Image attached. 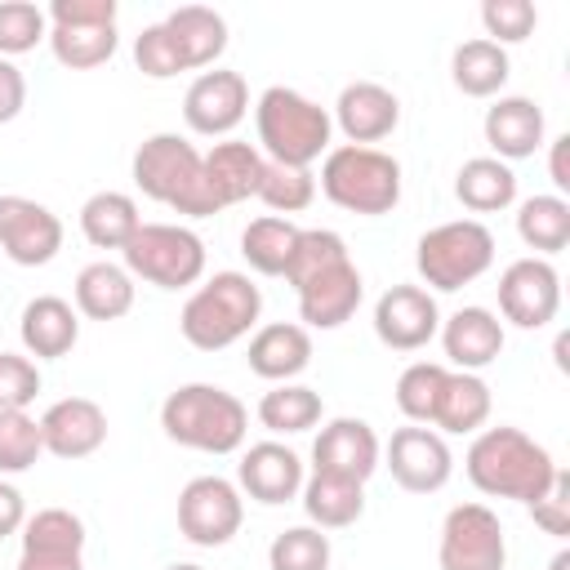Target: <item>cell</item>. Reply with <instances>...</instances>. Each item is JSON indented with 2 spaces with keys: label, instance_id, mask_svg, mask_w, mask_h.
Returning <instances> with one entry per match:
<instances>
[{
  "label": "cell",
  "instance_id": "cell-36",
  "mask_svg": "<svg viewBox=\"0 0 570 570\" xmlns=\"http://www.w3.org/2000/svg\"><path fill=\"white\" fill-rule=\"evenodd\" d=\"M325 414V401L316 387L307 383H276L272 392L258 396V423L276 436H298V432H312Z\"/></svg>",
  "mask_w": 570,
  "mask_h": 570
},
{
  "label": "cell",
  "instance_id": "cell-41",
  "mask_svg": "<svg viewBox=\"0 0 570 570\" xmlns=\"http://www.w3.org/2000/svg\"><path fill=\"white\" fill-rule=\"evenodd\" d=\"M40 454H45L40 419L27 410H4L0 414V476H18V472L36 468Z\"/></svg>",
  "mask_w": 570,
  "mask_h": 570
},
{
  "label": "cell",
  "instance_id": "cell-19",
  "mask_svg": "<svg viewBox=\"0 0 570 570\" xmlns=\"http://www.w3.org/2000/svg\"><path fill=\"white\" fill-rule=\"evenodd\" d=\"M18 534V570H85V521L71 508H40Z\"/></svg>",
  "mask_w": 570,
  "mask_h": 570
},
{
  "label": "cell",
  "instance_id": "cell-31",
  "mask_svg": "<svg viewBox=\"0 0 570 570\" xmlns=\"http://www.w3.org/2000/svg\"><path fill=\"white\" fill-rule=\"evenodd\" d=\"M298 499H303L307 525H316V530H343V525H356L361 512H365V485H361V481H347V476L312 472V476L303 481Z\"/></svg>",
  "mask_w": 570,
  "mask_h": 570
},
{
  "label": "cell",
  "instance_id": "cell-3",
  "mask_svg": "<svg viewBox=\"0 0 570 570\" xmlns=\"http://www.w3.org/2000/svg\"><path fill=\"white\" fill-rule=\"evenodd\" d=\"M160 428L183 450L236 454L249 436V410L218 383H183L160 401Z\"/></svg>",
  "mask_w": 570,
  "mask_h": 570
},
{
  "label": "cell",
  "instance_id": "cell-1",
  "mask_svg": "<svg viewBox=\"0 0 570 570\" xmlns=\"http://www.w3.org/2000/svg\"><path fill=\"white\" fill-rule=\"evenodd\" d=\"M463 472L481 494L517 499L530 508L534 499L548 494V485L557 476V459L530 432L499 423V428H481L472 436V445L463 454Z\"/></svg>",
  "mask_w": 570,
  "mask_h": 570
},
{
  "label": "cell",
  "instance_id": "cell-27",
  "mask_svg": "<svg viewBox=\"0 0 570 570\" xmlns=\"http://www.w3.org/2000/svg\"><path fill=\"white\" fill-rule=\"evenodd\" d=\"M263 165H267V156H263L254 142H240V138L214 142V147L205 151V178H209L214 200L227 209V205H240V200L258 196Z\"/></svg>",
  "mask_w": 570,
  "mask_h": 570
},
{
  "label": "cell",
  "instance_id": "cell-34",
  "mask_svg": "<svg viewBox=\"0 0 570 570\" xmlns=\"http://www.w3.org/2000/svg\"><path fill=\"white\" fill-rule=\"evenodd\" d=\"M454 196L472 214H499L517 200V174L494 156H472L454 174Z\"/></svg>",
  "mask_w": 570,
  "mask_h": 570
},
{
  "label": "cell",
  "instance_id": "cell-13",
  "mask_svg": "<svg viewBox=\"0 0 570 570\" xmlns=\"http://www.w3.org/2000/svg\"><path fill=\"white\" fill-rule=\"evenodd\" d=\"M499 312L517 330H543L561 312V276L548 258H512L499 272Z\"/></svg>",
  "mask_w": 570,
  "mask_h": 570
},
{
  "label": "cell",
  "instance_id": "cell-15",
  "mask_svg": "<svg viewBox=\"0 0 570 570\" xmlns=\"http://www.w3.org/2000/svg\"><path fill=\"white\" fill-rule=\"evenodd\" d=\"M62 249V218L31 196H0V254L18 267H45Z\"/></svg>",
  "mask_w": 570,
  "mask_h": 570
},
{
  "label": "cell",
  "instance_id": "cell-39",
  "mask_svg": "<svg viewBox=\"0 0 570 570\" xmlns=\"http://www.w3.org/2000/svg\"><path fill=\"white\" fill-rule=\"evenodd\" d=\"M445 365L436 361H414L401 370L396 379V410L419 423V428H432V414H436V396H441V383H445Z\"/></svg>",
  "mask_w": 570,
  "mask_h": 570
},
{
  "label": "cell",
  "instance_id": "cell-18",
  "mask_svg": "<svg viewBox=\"0 0 570 570\" xmlns=\"http://www.w3.org/2000/svg\"><path fill=\"white\" fill-rule=\"evenodd\" d=\"M383 463V441L379 432L365 423V419H330L316 441H312V472H325V476H347V481H370Z\"/></svg>",
  "mask_w": 570,
  "mask_h": 570
},
{
  "label": "cell",
  "instance_id": "cell-11",
  "mask_svg": "<svg viewBox=\"0 0 570 570\" xmlns=\"http://www.w3.org/2000/svg\"><path fill=\"white\" fill-rule=\"evenodd\" d=\"M245 525V494L227 476H191L178 494V534L196 548H223Z\"/></svg>",
  "mask_w": 570,
  "mask_h": 570
},
{
  "label": "cell",
  "instance_id": "cell-7",
  "mask_svg": "<svg viewBox=\"0 0 570 570\" xmlns=\"http://www.w3.org/2000/svg\"><path fill=\"white\" fill-rule=\"evenodd\" d=\"M419 281L432 294H454L494 267V232L481 218H450L419 236L414 245Z\"/></svg>",
  "mask_w": 570,
  "mask_h": 570
},
{
  "label": "cell",
  "instance_id": "cell-43",
  "mask_svg": "<svg viewBox=\"0 0 570 570\" xmlns=\"http://www.w3.org/2000/svg\"><path fill=\"white\" fill-rule=\"evenodd\" d=\"M481 27H485V40L508 49V45L530 40V31L539 27V9L530 0H485L481 4Z\"/></svg>",
  "mask_w": 570,
  "mask_h": 570
},
{
  "label": "cell",
  "instance_id": "cell-48",
  "mask_svg": "<svg viewBox=\"0 0 570 570\" xmlns=\"http://www.w3.org/2000/svg\"><path fill=\"white\" fill-rule=\"evenodd\" d=\"M22 525H27V499H22V490L13 481L0 476V539L18 534Z\"/></svg>",
  "mask_w": 570,
  "mask_h": 570
},
{
  "label": "cell",
  "instance_id": "cell-10",
  "mask_svg": "<svg viewBox=\"0 0 570 570\" xmlns=\"http://www.w3.org/2000/svg\"><path fill=\"white\" fill-rule=\"evenodd\" d=\"M441 570H503L508 566V534L490 503H454L441 521L436 543Z\"/></svg>",
  "mask_w": 570,
  "mask_h": 570
},
{
  "label": "cell",
  "instance_id": "cell-47",
  "mask_svg": "<svg viewBox=\"0 0 570 570\" xmlns=\"http://www.w3.org/2000/svg\"><path fill=\"white\" fill-rule=\"evenodd\" d=\"M27 107V76L18 71V62L0 58V125L18 120Z\"/></svg>",
  "mask_w": 570,
  "mask_h": 570
},
{
  "label": "cell",
  "instance_id": "cell-20",
  "mask_svg": "<svg viewBox=\"0 0 570 570\" xmlns=\"http://www.w3.org/2000/svg\"><path fill=\"white\" fill-rule=\"evenodd\" d=\"M303 481H307L303 459L281 441H254L236 463V490L263 508H281L289 499H298Z\"/></svg>",
  "mask_w": 570,
  "mask_h": 570
},
{
  "label": "cell",
  "instance_id": "cell-2",
  "mask_svg": "<svg viewBox=\"0 0 570 570\" xmlns=\"http://www.w3.org/2000/svg\"><path fill=\"white\" fill-rule=\"evenodd\" d=\"M129 169H134V187L147 200L169 205L174 214H187V218L223 214V205L214 200L209 178H205V151H196V142H187L183 134L142 138Z\"/></svg>",
  "mask_w": 570,
  "mask_h": 570
},
{
  "label": "cell",
  "instance_id": "cell-21",
  "mask_svg": "<svg viewBox=\"0 0 570 570\" xmlns=\"http://www.w3.org/2000/svg\"><path fill=\"white\" fill-rule=\"evenodd\" d=\"M330 120L334 129H343L352 147H370V142H383L401 125V98L379 80H352L338 89Z\"/></svg>",
  "mask_w": 570,
  "mask_h": 570
},
{
  "label": "cell",
  "instance_id": "cell-32",
  "mask_svg": "<svg viewBox=\"0 0 570 570\" xmlns=\"http://www.w3.org/2000/svg\"><path fill=\"white\" fill-rule=\"evenodd\" d=\"M512 76V58L503 45L476 36V40H463L454 53H450V80L459 94L468 98H494Z\"/></svg>",
  "mask_w": 570,
  "mask_h": 570
},
{
  "label": "cell",
  "instance_id": "cell-22",
  "mask_svg": "<svg viewBox=\"0 0 570 570\" xmlns=\"http://www.w3.org/2000/svg\"><path fill=\"white\" fill-rule=\"evenodd\" d=\"M481 134L494 151V160L512 165V160H525L534 156L543 142H548V120H543V107L525 94H503L485 107V120H481Z\"/></svg>",
  "mask_w": 570,
  "mask_h": 570
},
{
  "label": "cell",
  "instance_id": "cell-24",
  "mask_svg": "<svg viewBox=\"0 0 570 570\" xmlns=\"http://www.w3.org/2000/svg\"><path fill=\"white\" fill-rule=\"evenodd\" d=\"M441 347H445V356H450V365L454 370H468V374H481L485 365H494L499 361V352H503V321L490 312V307H459V312H450L445 321H441Z\"/></svg>",
  "mask_w": 570,
  "mask_h": 570
},
{
  "label": "cell",
  "instance_id": "cell-26",
  "mask_svg": "<svg viewBox=\"0 0 570 570\" xmlns=\"http://www.w3.org/2000/svg\"><path fill=\"white\" fill-rule=\"evenodd\" d=\"M249 370L267 383H294L307 365H312V330L294 325V321H272L258 325L249 334V352H245Z\"/></svg>",
  "mask_w": 570,
  "mask_h": 570
},
{
  "label": "cell",
  "instance_id": "cell-45",
  "mask_svg": "<svg viewBox=\"0 0 570 570\" xmlns=\"http://www.w3.org/2000/svg\"><path fill=\"white\" fill-rule=\"evenodd\" d=\"M40 396V370L22 352H0V414L27 410Z\"/></svg>",
  "mask_w": 570,
  "mask_h": 570
},
{
  "label": "cell",
  "instance_id": "cell-28",
  "mask_svg": "<svg viewBox=\"0 0 570 570\" xmlns=\"http://www.w3.org/2000/svg\"><path fill=\"white\" fill-rule=\"evenodd\" d=\"M71 298H76V312L89 316V321H120V316L134 312L138 285L125 272V263L98 258V263H85L80 267V276L71 285Z\"/></svg>",
  "mask_w": 570,
  "mask_h": 570
},
{
  "label": "cell",
  "instance_id": "cell-4",
  "mask_svg": "<svg viewBox=\"0 0 570 570\" xmlns=\"http://www.w3.org/2000/svg\"><path fill=\"white\" fill-rule=\"evenodd\" d=\"M258 316H263V289L245 272H214L187 294L178 312V330L196 352H223L240 343L249 330H258Z\"/></svg>",
  "mask_w": 570,
  "mask_h": 570
},
{
  "label": "cell",
  "instance_id": "cell-25",
  "mask_svg": "<svg viewBox=\"0 0 570 570\" xmlns=\"http://www.w3.org/2000/svg\"><path fill=\"white\" fill-rule=\"evenodd\" d=\"M18 338L27 356L58 361L80 343V312L58 294H36L18 316Z\"/></svg>",
  "mask_w": 570,
  "mask_h": 570
},
{
  "label": "cell",
  "instance_id": "cell-23",
  "mask_svg": "<svg viewBox=\"0 0 570 570\" xmlns=\"http://www.w3.org/2000/svg\"><path fill=\"white\" fill-rule=\"evenodd\" d=\"M40 436L53 459H89L107 441V410L89 396H62L40 414Z\"/></svg>",
  "mask_w": 570,
  "mask_h": 570
},
{
  "label": "cell",
  "instance_id": "cell-42",
  "mask_svg": "<svg viewBox=\"0 0 570 570\" xmlns=\"http://www.w3.org/2000/svg\"><path fill=\"white\" fill-rule=\"evenodd\" d=\"M40 40H49V18L31 0H0V58L31 53Z\"/></svg>",
  "mask_w": 570,
  "mask_h": 570
},
{
  "label": "cell",
  "instance_id": "cell-49",
  "mask_svg": "<svg viewBox=\"0 0 570 570\" xmlns=\"http://www.w3.org/2000/svg\"><path fill=\"white\" fill-rule=\"evenodd\" d=\"M543 147H548V178H552V187L561 196V191H570V134H557Z\"/></svg>",
  "mask_w": 570,
  "mask_h": 570
},
{
  "label": "cell",
  "instance_id": "cell-8",
  "mask_svg": "<svg viewBox=\"0 0 570 570\" xmlns=\"http://www.w3.org/2000/svg\"><path fill=\"white\" fill-rule=\"evenodd\" d=\"M120 254L125 272L156 289H187L205 276V240L183 223H142Z\"/></svg>",
  "mask_w": 570,
  "mask_h": 570
},
{
  "label": "cell",
  "instance_id": "cell-14",
  "mask_svg": "<svg viewBox=\"0 0 570 570\" xmlns=\"http://www.w3.org/2000/svg\"><path fill=\"white\" fill-rule=\"evenodd\" d=\"M383 468L392 472V481L410 494H436L450 476H454V454L445 445V436L436 428H396L392 441L383 445Z\"/></svg>",
  "mask_w": 570,
  "mask_h": 570
},
{
  "label": "cell",
  "instance_id": "cell-38",
  "mask_svg": "<svg viewBox=\"0 0 570 570\" xmlns=\"http://www.w3.org/2000/svg\"><path fill=\"white\" fill-rule=\"evenodd\" d=\"M258 200L272 209V214H298L316 200V174L312 169H298V165H276L267 160L263 165V178H258Z\"/></svg>",
  "mask_w": 570,
  "mask_h": 570
},
{
  "label": "cell",
  "instance_id": "cell-51",
  "mask_svg": "<svg viewBox=\"0 0 570 570\" xmlns=\"http://www.w3.org/2000/svg\"><path fill=\"white\" fill-rule=\"evenodd\" d=\"M165 570H205V566H196V561H174V566H165Z\"/></svg>",
  "mask_w": 570,
  "mask_h": 570
},
{
  "label": "cell",
  "instance_id": "cell-16",
  "mask_svg": "<svg viewBox=\"0 0 570 570\" xmlns=\"http://www.w3.org/2000/svg\"><path fill=\"white\" fill-rule=\"evenodd\" d=\"M249 116V85L240 71H200L183 94V120L200 138H227Z\"/></svg>",
  "mask_w": 570,
  "mask_h": 570
},
{
  "label": "cell",
  "instance_id": "cell-37",
  "mask_svg": "<svg viewBox=\"0 0 570 570\" xmlns=\"http://www.w3.org/2000/svg\"><path fill=\"white\" fill-rule=\"evenodd\" d=\"M298 232L289 218L281 214H263L254 218L245 232H240V254L245 263L258 272V276H285L289 258H294V245H298Z\"/></svg>",
  "mask_w": 570,
  "mask_h": 570
},
{
  "label": "cell",
  "instance_id": "cell-6",
  "mask_svg": "<svg viewBox=\"0 0 570 570\" xmlns=\"http://www.w3.org/2000/svg\"><path fill=\"white\" fill-rule=\"evenodd\" d=\"M316 187L325 191L330 205L361 214V218H379V214H392L401 200V160L379 147L343 142L321 156Z\"/></svg>",
  "mask_w": 570,
  "mask_h": 570
},
{
  "label": "cell",
  "instance_id": "cell-17",
  "mask_svg": "<svg viewBox=\"0 0 570 570\" xmlns=\"http://www.w3.org/2000/svg\"><path fill=\"white\" fill-rule=\"evenodd\" d=\"M441 307L436 294L423 285H392L374 303V338L392 352H419L436 338Z\"/></svg>",
  "mask_w": 570,
  "mask_h": 570
},
{
  "label": "cell",
  "instance_id": "cell-29",
  "mask_svg": "<svg viewBox=\"0 0 570 570\" xmlns=\"http://www.w3.org/2000/svg\"><path fill=\"white\" fill-rule=\"evenodd\" d=\"M494 410V396H490V383L481 374H468V370H450L445 383H441V396H436V414H432V428L441 436H476L485 428Z\"/></svg>",
  "mask_w": 570,
  "mask_h": 570
},
{
  "label": "cell",
  "instance_id": "cell-50",
  "mask_svg": "<svg viewBox=\"0 0 570 570\" xmlns=\"http://www.w3.org/2000/svg\"><path fill=\"white\" fill-rule=\"evenodd\" d=\"M548 570H570V548H561V552L548 561Z\"/></svg>",
  "mask_w": 570,
  "mask_h": 570
},
{
  "label": "cell",
  "instance_id": "cell-30",
  "mask_svg": "<svg viewBox=\"0 0 570 570\" xmlns=\"http://www.w3.org/2000/svg\"><path fill=\"white\" fill-rule=\"evenodd\" d=\"M169 40L178 45V58L187 71H200V67H214L227 49V18L218 9H205V4H183L174 9L169 18H160Z\"/></svg>",
  "mask_w": 570,
  "mask_h": 570
},
{
  "label": "cell",
  "instance_id": "cell-12",
  "mask_svg": "<svg viewBox=\"0 0 570 570\" xmlns=\"http://www.w3.org/2000/svg\"><path fill=\"white\" fill-rule=\"evenodd\" d=\"M294 294H298L303 330H338V325H347L356 316V307L365 298V281H361L352 254H343V258H330L316 272L298 276Z\"/></svg>",
  "mask_w": 570,
  "mask_h": 570
},
{
  "label": "cell",
  "instance_id": "cell-44",
  "mask_svg": "<svg viewBox=\"0 0 570 570\" xmlns=\"http://www.w3.org/2000/svg\"><path fill=\"white\" fill-rule=\"evenodd\" d=\"M134 62H138V71L151 76V80H169V76L187 71L183 58H178V45H174L169 31H165V22H151V27H142V31L134 36Z\"/></svg>",
  "mask_w": 570,
  "mask_h": 570
},
{
  "label": "cell",
  "instance_id": "cell-5",
  "mask_svg": "<svg viewBox=\"0 0 570 570\" xmlns=\"http://www.w3.org/2000/svg\"><path fill=\"white\" fill-rule=\"evenodd\" d=\"M254 129H258V151L276 165H298L312 169L334 138V120L321 102L289 85H272L254 102Z\"/></svg>",
  "mask_w": 570,
  "mask_h": 570
},
{
  "label": "cell",
  "instance_id": "cell-35",
  "mask_svg": "<svg viewBox=\"0 0 570 570\" xmlns=\"http://www.w3.org/2000/svg\"><path fill=\"white\" fill-rule=\"evenodd\" d=\"M517 236L525 249H534V258L561 254L570 245V200L557 191L525 196L517 205Z\"/></svg>",
  "mask_w": 570,
  "mask_h": 570
},
{
  "label": "cell",
  "instance_id": "cell-46",
  "mask_svg": "<svg viewBox=\"0 0 570 570\" xmlns=\"http://www.w3.org/2000/svg\"><path fill=\"white\" fill-rule=\"evenodd\" d=\"M530 517H534V525H539L543 534H552V539H566V534H570V472H566V468H557L548 494L530 503Z\"/></svg>",
  "mask_w": 570,
  "mask_h": 570
},
{
  "label": "cell",
  "instance_id": "cell-33",
  "mask_svg": "<svg viewBox=\"0 0 570 570\" xmlns=\"http://www.w3.org/2000/svg\"><path fill=\"white\" fill-rule=\"evenodd\" d=\"M138 227H142V214H138V200L129 191L107 187L80 205V232L94 249H125Z\"/></svg>",
  "mask_w": 570,
  "mask_h": 570
},
{
  "label": "cell",
  "instance_id": "cell-40",
  "mask_svg": "<svg viewBox=\"0 0 570 570\" xmlns=\"http://www.w3.org/2000/svg\"><path fill=\"white\" fill-rule=\"evenodd\" d=\"M330 557H334L330 534L316 525H289L267 548L272 570H330Z\"/></svg>",
  "mask_w": 570,
  "mask_h": 570
},
{
  "label": "cell",
  "instance_id": "cell-9",
  "mask_svg": "<svg viewBox=\"0 0 570 570\" xmlns=\"http://www.w3.org/2000/svg\"><path fill=\"white\" fill-rule=\"evenodd\" d=\"M116 0H53L45 9L49 18V49L67 71H94L102 67L120 36H116Z\"/></svg>",
  "mask_w": 570,
  "mask_h": 570
}]
</instances>
